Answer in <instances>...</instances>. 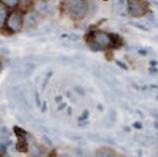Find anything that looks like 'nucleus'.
I'll return each mask as SVG.
<instances>
[{"label":"nucleus","mask_w":158,"mask_h":157,"mask_svg":"<svg viewBox=\"0 0 158 157\" xmlns=\"http://www.w3.org/2000/svg\"><path fill=\"white\" fill-rule=\"evenodd\" d=\"M88 5L83 0H72L69 6L70 15L73 18L80 19L83 18L87 13Z\"/></svg>","instance_id":"1"},{"label":"nucleus","mask_w":158,"mask_h":157,"mask_svg":"<svg viewBox=\"0 0 158 157\" xmlns=\"http://www.w3.org/2000/svg\"><path fill=\"white\" fill-rule=\"evenodd\" d=\"M147 11V6L141 0H132L128 4V13L132 17L139 18Z\"/></svg>","instance_id":"2"},{"label":"nucleus","mask_w":158,"mask_h":157,"mask_svg":"<svg viewBox=\"0 0 158 157\" xmlns=\"http://www.w3.org/2000/svg\"><path fill=\"white\" fill-rule=\"evenodd\" d=\"M23 26V19L19 13H12L7 21L8 29L12 32H18Z\"/></svg>","instance_id":"3"},{"label":"nucleus","mask_w":158,"mask_h":157,"mask_svg":"<svg viewBox=\"0 0 158 157\" xmlns=\"http://www.w3.org/2000/svg\"><path fill=\"white\" fill-rule=\"evenodd\" d=\"M93 40L100 47H106L111 44V36H109L105 32H95L93 33Z\"/></svg>","instance_id":"4"},{"label":"nucleus","mask_w":158,"mask_h":157,"mask_svg":"<svg viewBox=\"0 0 158 157\" xmlns=\"http://www.w3.org/2000/svg\"><path fill=\"white\" fill-rule=\"evenodd\" d=\"M113 6L117 14L125 16L128 12V4L127 0H114Z\"/></svg>","instance_id":"5"},{"label":"nucleus","mask_w":158,"mask_h":157,"mask_svg":"<svg viewBox=\"0 0 158 157\" xmlns=\"http://www.w3.org/2000/svg\"><path fill=\"white\" fill-rule=\"evenodd\" d=\"M38 24V17L36 13L33 12H30V13H27L24 16L23 19V25L25 26L28 29H31V28H34Z\"/></svg>","instance_id":"6"},{"label":"nucleus","mask_w":158,"mask_h":157,"mask_svg":"<svg viewBox=\"0 0 158 157\" xmlns=\"http://www.w3.org/2000/svg\"><path fill=\"white\" fill-rule=\"evenodd\" d=\"M7 16H8V10L6 9V7L4 4L0 5V25L4 26L6 20H7Z\"/></svg>","instance_id":"7"},{"label":"nucleus","mask_w":158,"mask_h":157,"mask_svg":"<svg viewBox=\"0 0 158 157\" xmlns=\"http://www.w3.org/2000/svg\"><path fill=\"white\" fill-rule=\"evenodd\" d=\"M96 157H116L114 152L108 149H100L96 154Z\"/></svg>","instance_id":"8"},{"label":"nucleus","mask_w":158,"mask_h":157,"mask_svg":"<svg viewBox=\"0 0 158 157\" xmlns=\"http://www.w3.org/2000/svg\"><path fill=\"white\" fill-rule=\"evenodd\" d=\"M110 45L112 47H118L121 45V38H120V36L111 35V44H110Z\"/></svg>","instance_id":"9"},{"label":"nucleus","mask_w":158,"mask_h":157,"mask_svg":"<svg viewBox=\"0 0 158 157\" xmlns=\"http://www.w3.org/2000/svg\"><path fill=\"white\" fill-rule=\"evenodd\" d=\"M20 0H1V3L4 4L5 6H9V7H15L19 4Z\"/></svg>","instance_id":"10"},{"label":"nucleus","mask_w":158,"mask_h":157,"mask_svg":"<svg viewBox=\"0 0 158 157\" xmlns=\"http://www.w3.org/2000/svg\"><path fill=\"white\" fill-rule=\"evenodd\" d=\"M36 8H37L39 11L43 12V13H47V11L51 10L50 7H48L47 5H46V4H43V3H38Z\"/></svg>","instance_id":"11"},{"label":"nucleus","mask_w":158,"mask_h":157,"mask_svg":"<svg viewBox=\"0 0 158 157\" xmlns=\"http://www.w3.org/2000/svg\"><path fill=\"white\" fill-rule=\"evenodd\" d=\"M131 25L135 26V27H137V28H139V29H140V30H143V31H147V29H146V28H145L144 26H141V25H139V24H136V23H131Z\"/></svg>","instance_id":"12"},{"label":"nucleus","mask_w":158,"mask_h":157,"mask_svg":"<svg viewBox=\"0 0 158 157\" xmlns=\"http://www.w3.org/2000/svg\"><path fill=\"white\" fill-rule=\"evenodd\" d=\"M117 64H118V65L119 66H121V68H123V69H128V66L127 65H125V63H123V62H121V61H117Z\"/></svg>","instance_id":"13"},{"label":"nucleus","mask_w":158,"mask_h":157,"mask_svg":"<svg viewBox=\"0 0 158 157\" xmlns=\"http://www.w3.org/2000/svg\"><path fill=\"white\" fill-rule=\"evenodd\" d=\"M70 39L73 40V41H77V40L79 39V37H78L77 35H75V34H71L70 35Z\"/></svg>","instance_id":"14"},{"label":"nucleus","mask_w":158,"mask_h":157,"mask_svg":"<svg viewBox=\"0 0 158 157\" xmlns=\"http://www.w3.org/2000/svg\"><path fill=\"white\" fill-rule=\"evenodd\" d=\"M23 4H25V5H28V4H30L32 2V0H22Z\"/></svg>","instance_id":"15"},{"label":"nucleus","mask_w":158,"mask_h":157,"mask_svg":"<svg viewBox=\"0 0 158 157\" xmlns=\"http://www.w3.org/2000/svg\"><path fill=\"white\" fill-rule=\"evenodd\" d=\"M139 54H140L145 55V54H146V51H139Z\"/></svg>","instance_id":"16"},{"label":"nucleus","mask_w":158,"mask_h":157,"mask_svg":"<svg viewBox=\"0 0 158 157\" xmlns=\"http://www.w3.org/2000/svg\"><path fill=\"white\" fill-rule=\"evenodd\" d=\"M43 1H46V2H51V1H52V0H43Z\"/></svg>","instance_id":"17"},{"label":"nucleus","mask_w":158,"mask_h":157,"mask_svg":"<svg viewBox=\"0 0 158 157\" xmlns=\"http://www.w3.org/2000/svg\"><path fill=\"white\" fill-rule=\"evenodd\" d=\"M106 1H107V0H106Z\"/></svg>","instance_id":"18"}]
</instances>
